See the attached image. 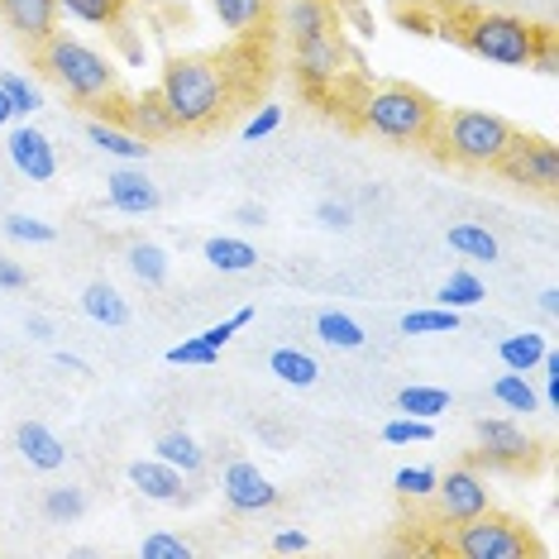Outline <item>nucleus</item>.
<instances>
[{"mask_svg":"<svg viewBox=\"0 0 559 559\" xmlns=\"http://www.w3.org/2000/svg\"><path fill=\"white\" fill-rule=\"evenodd\" d=\"M540 406H559V373H545V388H540Z\"/></svg>","mask_w":559,"mask_h":559,"instance_id":"48","label":"nucleus"},{"mask_svg":"<svg viewBox=\"0 0 559 559\" xmlns=\"http://www.w3.org/2000/svg\"><path fill=\"white\" fill-rule=\"evenodd\" d=\"M82 311L92 316L96 325H110V330H120L124 321H130V301H124L110 283H92V287H86L82 292Z\"/></svg>","mask_w":559,"mask_h":559,"instance_id":"20","label":"nucleus"},{"mask_svg":"<svg viewBox=\"0 0 559 559\" xmlns=\"http://www.w3.org/2000/svg\"><path fill=\"white\" fill-rule=\"evenodd\" d=\"M44 516L68 526V521H82L86 516V492L82 488H48L44 492Z\"/></svg>","mask_w":559,"mask_h":559,"instance_id":"33","label":"nucleus"},{"mask_svg":"<svg viewBox=\"0 0 559 559\" xmlns=\"http://www.w3.org/2000/svg\"><path fill=\"white\" fill-rule=\"evenodd\" d=\"M297 82L307 86L311 96H321L325 86H335L340 78H345V68H349V48L345 39H340L335 29H325V34H316V39H301L297 44Z\"/></svg>","mask_w":559,"mask_h":559,"instance_id":"8","label":"nucleus"},{"mask_svg":"<svg viewBox=\"0 0 559 559\" xmlns=\"http://www.w3.org/2000/svg\"><path fill=\"white\" fill-rule=\"evenodd\" d=\"M106 201L124 215H148V211H158L163 197L139 168H116V173H106Z\"/></svg>","mask_w":559,"mask_h":559,"instance_id":"14","label":"nucleus"},{"mask_svg":"<svg viewBox=\"0 0 559 559\" xmlns=\"http://www.w3.org/2000/svg\"><path fill=\"white\" fill-rule=\"evenodd\" d=\"M325 29H335V15H330V5L325 0H292V10H287V34L292 39H316V34H325Z\"/></svg>","mask_w":559,"mask_h":559,"instance_id":"24","label":"nucleus"},{"mask_svg":"<svg viewBox=\"0 0 559 559\" xmlns=\"http://www.w3.org/2000/svg\"><path fill=\"white\" fill-rule=\"evenodd\" d=\"M235 221H239V225H249V230H253V225H263V221H269V211H263V206H253V201H249V206H239V211H235Z\"/></svg>","mask_w":559,"mask_h":559,"instance_id":"47","label":"nucleus"},{"mask_svg":"<svg viewBox=\"0 0 559 559\" xmlns=\"http://www.w3.org/2000/svg\"><path fill=\"white\" fill-rule=\"evenodd\" d=\"M215 359H221V349H215V345H206V340H201V335H192V340H182V345H173V349H168V364L211 368Z\"/></svg>","mask_w":559,"mask_h":559,"instance_id":"40","label":"nucleus"},{"mask_svg":"<svg viewBox=\"0 0 559 559\" xmlns=\"http://www.w3.org/2000/svg\"><path fill=\"white\" fill-rule=\"evenodd\" d=\"M444 239H450V249L454 253H464V259H478V263H492V259H498V239H492L488 230H483V225H450V235H444Z\"/></svg>","mask_w":559,"mask_h":559,"instance_id":"28","label":"nucleus"},{"mask_svg":"<svg viewBox=\"0 0 559 559\" xmlns=\"http://www.w3.org/2000/svg\"><path fill=\"white\" fill-rule=\"evenodd\" d=\"M182 468H173V464H163L158 454L154 460H134L130 464V483L139 492H144L148 502H182L187 498V488H182Z\"/></svg>","mask_w":559,"mask_h":559,"instance_id":"17","label":"nucleus"},{"mask_svg":"<svg viewBox=\"0 0 559 559\" xmlns=\"http://www.w3.org/2000/svg\"><path fill=\"white\" fill-rule=\"evenodd\" d=\"M478 301H483V283L474 273H450V283L440 287V307H450V311H468Z\"/></svg>","mask_w":559,"mask_h":559,"instance_id":"34","label":"nucleus"},{"mask_svg":"<svg viewBox=\"0 0 559 559\" xmlns=\"http://www.w3.org/2000/svg\"><path fill=\"white\" fill-rule=\"evenodd\" d=\"M10 116H15V110H10V96L0 92V130H5V124H10Z\"/></svg>","mask_w":559,"mask_h":559,"instance_id":"52","label":"nucleus"},{"mask_svg":"<svg viewBox=\"0 0 559 559\" xmlns=\"http://www.w3.org/2000/svg\"><path fill=\"white\" fill-rule=\"evenodd\" d=\"M430 436H436V426L421 421V416H397V421L383 426V440L388 444H426Z\"/></svg>","mask_w":559,"mask_h":559,"instance_id":"37","label":"nucleus"},{"mask_svg":"<svg viewBox=\"0 0 559 559\" xmlns=\"http://www.w3.org/2000/svg\"><path fill=\"white\" fill-rule=\"evenodd\" d=\"M58 364H62V368H68V373H86V364L78 359V354H58Z\"/></svg>","mask_w":559,"mask_h":559,"instance_id":"51","label":"nucleus"},{"mask_svg":"<svg viewBox=\"0 0 559 559\" xmlns=\"http://www.w3.org/2000/svg\"><path fill=\"white\" fill-rule=\"evenodd\" d=\"M498 168L512 177L516 187H526V192H545V197H550L555 187H559V148L550 144V139L516 134Z\"/></svg>","mask_w":559,"mask_h":559,"instance_id":"7","label":"nucleus"},{"mask_svg":"<svg viewBox=\"0 0 559 559\" xmlns=\"http://www.w3.org/2000/svg\"><path fill=\"white\" fill-rule=\"evenodd\" d=\"M478 460L488 468H531L540 454V444L526 436L516 421H507V416H483L478 421Z\"/></svg>","mask_w":559,"mask_h":559,"instance_id":"9","label":"nucleus"},{"mask_svg":"<svg viewBox=\"0 0 559 559\" xmlns=\"http://www.w3.org/2000/svg\"><path fill=\"white\" fill-rule=\"evenodd\" d=\"M430 498H436L440 516L450 521V526H460V521L488 512V483H483L468 464H460V468H450L444 478H436V492H430Z\"/></svg>","mask_w":559,"mask_h":559,"instance_id":"10","label":"nucleus"},{"mask_svg":"<svg viewBox=\"0 0 559 559\" xmlns=\"http://www.w3.org/2000/svg\"><path fill=\"white\" fill-rule=\"evenodd\" d=\"M316 221H321L325 230H349V225H354V211L345 206V201H321V206H316Z\"/></svg>","mask_w":559,"mask_h":559,"instance_id":"44","label":"nucleus"},{"mask_svg":"<svg viewBox=\"0 0 559 559\" xmlns=\"http://www.w3.org/2000/svg\"><path fill=\"white\" fill-rule=\"evenodd\" d=\"M58 15L96 24V29H120L124 0H58Z\"/></svg>","mask_w":559,"mask_h":559,"instance_id":"26","label":"nucleus"},{"mask_svg":"<svg viewBox=\"0 0 559 559\" xmlns=\"http://www.w3.org/2000/svg\"><path fill=\"white\" fill-rule=\"evenodd\" d=\"M221 492H225V502H230L235 512H269V507H277V498H283V492L273 488V478L259 474V464H249V460L225 464Z\"/></svg>","mask_w":559,"mask_h":559,"instance_id":"11","label":"nucleus"},{"mask_svg":"<svg viewBox=\"0 0 559 559\" xmlns=\"http://www.w3.org/2000/svg\"><path fill=\"white\" fill-rule=\"evenodd\" d=\"M211 10L230 34H249L253 24L269 15V0H211Z\"/></svg>","mask_w":559,"mask_h":559,"instance_id":"31","label":"nucleus"},{"mask_svg":"<svg viewBox=\"0 0 559 559\" xmlns=\"http://www.w3.org/2000/svg\"><path fill=\"white\" fill-rule=\"evenodd\" d=\"M154 454H158L163 464L182 468V474H201V468H206V450H201V444L187 436V430H168V436H158Z\"/></svg>","mask_w":559,"mask_h":559,"instance_id":"22","label":"nucleus"},{"mask_svg":"<svg viewBox=\"0 0 559 559\" xmlns=\"http://www.w3.org/2000/svg\"><path fill=\"white\" fill-rule=\"evenodd\" d=\"M0 20L20 34L24 44L39 48L58 34V0H0Z\"/></svg>","mask_w":559,"mask_h":559,"instance_id":"13","label":"nucleus"},{"mask_svg":"<svg viewBox=\"0 0 559 559\" xmlns=\"http://www.w3.org/2000/svg\"><path fill=\"white\" fill-rule=\"evenodd\" d=\"M397 412H402V416H421V421H436L440 412H450V392H444V388H421V383H412V388L397 392Z\"/></svg>","mask_w":559,"mask_h":559,"instance_id":"29","label":"nucleus"},{"mask_svg":"<svg viewBox=\"0 0 559 559\" xmlns=\"http://www.w3.org/2000/svg\"><path fill=\"white\" fill-rule=\"evenodd\" d=\"M158 96L168 106V116L177 130H206L225 116V100H230V86H225V68L211 58H173L163 68Z\"/></svg>","mask_w":559,"mask_h":559,"instance_id":"1","label":"nucleus"},{"mask_svg":"<svg viewBox=\"0 0 559 559\" xmlns=\"http://www.w3.org/2000/svg\"><path fill=\"white\" fill-rule=\"evenodd\" d=\"M531 68L555 78L559 72V44H555V29H536V53H531Z\"/></svg>","mask_w":559,"mask_h":559,"instance_id":"42","label":"nucleus"},{"mask_svg":"<svg viewBox=\"0 0 559 559\" xmlns=\"http://www.w3.org/2000/svg\"><path fill=\"white\" fill-rule=\"evenodd\" d=\"M307 531H277V536H273V550L277 555H301V550H307Z\"/></svg>","mask_w":559,"mask_h":559,"instance_id":"46","label":"nucleus"},{"mask_svg":"<svg viewBox=\"0 0 559 559\" xmlns=\"http://www.w3.org/2000/svg\"><path fill=\"white\" fill-rule=\"evenodd\" d=\"M436 134L450 163H460V168H498L516 139L512 124L492 110H450V116H440Z\"/></svg>","mask_w":559,"mask_h":559,"instance_id":"4","label":"nucleus"},{"mask_svg":"<svg viewBox=\"0 0 559 559\" xmlns=\"http://www.w3.org/2000/svg\"><path fill=\"white\" fill-rule=\"evenodd\" d=\"M5 235L20 245H53L58 230L48 221H34V215H5Z\"/></svg>","mask_w":559,"mask_h":559,"instance_id":"36","label":"nucleus"},{"mask_svg":"<svg viewBox=\"0 0 559 559\" xmlns=\"http://www.w3.org/2000/svg\"><path fill=\"white\" fill-rule=\"evenodd\" d=\"M86 139H92L106 158H120V163H144L148 154H154V144H144L139 134L120 130V124H110V120H92L86 124Z\"/></svg>","mask_w":559,"mask_h":559,"instance_id":"18","label":"nucleus"},{"mask_svg":"<svg viewBox=\"0 0 559 559\" xmlns=\"http://www.w3.org/2000/svg\"><path fill=\"white\" fill-rule=\"evenodd\" d=\"M540 311L550 316V321L559 316V287H545V292H540Z\"/></svg>","mask_w":559,"mask_h":559,"instance_id":"50","label":"nucleus"},{"mask_svg":"<svg viewBox=\"0 0 559 559\" xmlns=\"http://www.w3.org/2000/svg\"><path fill=\"white\" fill-rule=\"evenodd\" d=\"M440 116L444 110L436 106V96L406 82H388L359 100V124L392 139V144H430L440 130Z\"/></svg>","mask_w":559,"mask_h":559,"instance_id":"2","label":"nucleus"},{"mask_svg":"<svg viewBox=\"0 0 559 559\" xmlns=\"http://www.w3.org/2000/svg\"><path fill=\"white\" fill-rule=\"evenodd\" d=\"M464 48L483 62H498V68H531L536 24L516 15H474L464 24Z\"/></svg>","mask_w":559,"mask_h":559,"instance_id":"6","label":"nucleus"},{"mask_svg":"<svg viewBox=\"0 0 559 559\" xmlns=\"http://www.w3.org/2000/svg\"><path fill=\"white\" fill-rule=\"evenodd\" d=\"M545 335H536V330H521V335H507L498 345V359L502 368H512V373H531L540 359H545Z\"/></svg>","mask_w":559,"mask_h":559,"instance_id":"23","label":"nucleus"},{"mask_svg":"<svg viewBox=\"0 0 559 559\" xmlns=\"http://www.w3.org/2000/svg\"><path fill=\"white\" fill-rule=\"evenodd\" d=\"M0 287H5V292H24V287H29V273H24L15 259H0Z\"/></svg>","mask_w":559,"mask_h":559,"instance_id":"45","label":"nucleus"},{"mask_svg":"<svg viewBox=\"0 0 559 559\" xmlns=\"http://www.w3.org/2000/svg\"><path fill=\"white\" fill-rule=\"evenodd\" d=\"M436 468H421V464H406V468H397V478H392V488L402 492V498H430V492H436Z\"/></svg>","mask_w":559,"mask_h":559,"instance_id":"38","label":"nucleus"},{"mask_svg":"<svg viewBox=\"0 0 559 559\" xmlns=\"http://www.w3.org/2000/svg\"><path fill=\"white\" fill-rule=\"evenodd\" d=\"M277 124H283V106H263L259 116H253L249 124H245V144H259V139H269Z\"/></svg>","mask_w":559,"mask_h":559,"instance_id":"43","label":"nucleus"},{"mask_svg":"<svg viewBox=\"0 0 559 559\" xmlns=\"http://www.w3.org/2000/svg\"><path fill=\"white\" fill-rule=\"evenodd\" d=\"M120 124H124L130 134L144 139V144H158V139L177 134V124H173V116H168V106H163L158 86H154V92H139L130 106L120 110Z\"/></svg>","mask_w":559,"mask_h":559,"instance_id":"15","label":"nucleus"},{"mask_svg":"<svg viewBox=\"0 0 559 559\" xmlns=\"http://www.w3.org/2000/svg\"><path fill=\"white\" fill-rule=\"evenodd\" d=\"M24 330H29V340H53V325H48L44 316H29V325Z\"/></svg>","mask_w":559,"mask_h":559,"instance_id":"49","label":"nucleus"},{"mask_svg":"<svg viewBox=\"0 0 559 559\" xmlns=\"http://www.w3.org/2000/svg\"><path fill=\"white\" fill-rule=\"evenodd\" d=\"M269 373L277 378V383H287V388H316L321 364H316L307 349H273L269 354Z\"/></svg>","mask_w":559,"mask_h":559,"instance_id":"21","label":"nucleus"},{"mask_svg":"<svg viewBox=\"0 0 559 559\" xmlns=\"http://www.w3.org/2000/svg\"><path fill=\"white\" fill-rule=\"evenodd\" d=\"M139 555L144 559H192V545L182 536H168V531H154V536H144Z\"/></svg>","mask_w":559,"mask_h":559,"instance_id":"39","label":"nucleus"},{"mask_svg":"<svg viewBox=\"0 0 559 559\" xmlns=\"http://www.w3.org/2000/svg\"><path fill=\"white\" fill-rule=\"evenodd\" d=\"M450 330H460V311H450V307L402 316V335H450Z\"/></svg>","mask_w":559,"mask_h":559,"instance_id":"32","label":"nucleus"},{"mask_svg":"<svg viewBox=\"0 0 559 559\" xmlns=\"http://www.w3.org/2000/svg\"><path fill=\"white\" fill-rule=\"evenodd\" d=\"M253 321V307H239L230 321H221V325H211V330H201V340H206V345H215V349H225L235 340V330H245Z\"/></svg>","mask_w":559,"mask_h":559,"instance_id":"41","label":"nucleus"},{"mask_svg":"<svg viewBox=\"0 0 559 559\" xmlns=\"http://www.w3.org/2000/svg\"><path fill=\"white\" fill-rule=\"evenodd\" d=\"M5 154H10V168H15L20 177H29V182H53L58 154H53V144H48L44 130L20 124V130L5 139Z\"/></svg>","mask_w":559,"mask_h":559,"instance_id":"12","label":"nucleus"},{"mask_svg":"<svg viewBox=\"0 0 559 559\" xmlns=\"http://www.w3.org/2000/svg\"><path fill=\"white\" fill-rule=\"evenodd\" d=\"M15 450L24 454V464H29V468H44V474H53V468L68 464V444H62L44 421H20Z\"/></svg>","mask_w":559,"mask_h":559,"instance_id":"16","label":"nucleus"},{"mask_svg":"<svg viewBox=\"0 0 559 559\" xmlns=\"http://www.w3.org/2000/svg\"><path fill=\"white\" fill-rule=\"evenodd\" d=\"M201 259H206L215 273H249V269H259V249H253L249 239H235V235H211L206 249H201Z\"/></svg>","mask_w":559,"mask_h":559,"instance_id":"19","label":"nucleus"},{"mask_svg":"<svg viewBox=\"0 0 559 559\" xmlns=\"http://www.w3.org/2000/svg\"><path fill=\"white\" fill-rule=\"evenodd\" d=\"M39 68H44V78L58 82L72 100H106V96H116V86H120L116 62L106 53H96L92 44L68 39V34H53V39L39 44Z\"/></svg>","mask_w":559,"mask_h":559,"instance_id":"3","label":"nucleus"},{"mask_svg":"<svg viewBox=\"0 0 559 559\" xmlns=\"http://www.w3.org/2000/svg\"><path fill=\"white\" fill-rule=\"evenodd\" d=\"M124 263H130V273L139 277L144 287H163L168 283V249L148 245V239H139V245H130V253H124Z\"/></svg>","mask_w":559,"mask_h":559,"instance_id":"25","label":"nucleus"},{"mask_svg":"<svg viewBox=\"0 0 559 559\" xmlns=\"http://www.w3.org/2000/svg\"><path fill=\"white\" fill-rule=\"evenodd\" d=\"M492 397H498L507 412H540V392L526 383V373H512V368H507L502 378H492Z\"/></svg>","mask_w":559,"mask_h":559,"instance_id":"30","label":"nucleus"},{"mask_svg":"<svg viewBox=\"0 0 559 559\" xmlns=\"http://www.w3.org/2000/svg\"><path fill=\"white\" fill-rule=\"evenodd\" d=\"M450 550L464 559H526V555H540V545L516 516H502L488 507V512L468 516L450 531Z\"/></svg>","mask_w":559,"mask_h":559,"instance_id":"5","label":"nucleus"},{"mask_svg":"<svg viewBox=\"0 0 559 559\" xmlns=\"http://www.w3.org/2000/svg\"><path fill=\"white\" fill-rule=\"evenodd\" d=\"M316 335L325 340L330 349H364V325L354 321V316H345V311H321L316 316Z\"/></svg>","mask_w":559,"mask_h":559,"instance_id":"27","label":"nucleus"},{"mask_svg":"<svg viewBox=\"0 0 559 559\" xmlns=\"http://www.w3.org/2000/svg\"><path fill=\"white\" fill-rule=\"evenodd\" d=\"M0 92L10 96V110H15V116H34V110L44 106L39 86H34L29 78H15V72H5V78H0Z\"/></svg>","mask_w":559,"mask_h":559,"instance_id":"35","label":"nucleus"}]
</instances>
